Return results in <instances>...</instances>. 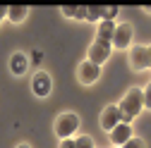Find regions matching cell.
<instances>
[{
	"label": "cell",
	"mask_w": 151,
	"mask_h": 148,
	"mask_svg": "<svg viewBox=\"0 0 151 148\" xmlns=\"http://www.w3.org/2000/svg\"><path fill=\"white\" fill-rule=\"evenodd\" d=\"M142 107H144V91L142 88H129L125 93V98L120 100V105H118V115L127 124L129 120H134L142 112Z\"/></svg>",
	"instance_id": "cell-1"
},
{
	"label": "cell",
	"mask_w": 151,
	"mask_h": 148,
	"mask_svg": "<svg viewBox=\"0 0 151 148\" xmlns=\"http://www.w3.org/2000/svg\"><path fill=\"white\" fill-rule=\"evenodd\" d=\"M79 129V117L74 112H63L58 120H55V134L60 139H67L70 134H74Z\"/></svg>",
	"instance_id": "cell-2"
},
{
	"label": "cell",
	"mask_w": 151,
	"mask_h": 148,
	"mask_svg": "<svg viewBox=\"0 0 151 148\" xmlns=\"http://www.w3.org/2000/svg\"><path fill=\"white\" fill-rule=\"evenodd\" d=\"M110 43L108 41H101V38H96V41H93L91 46H89V62L91 65H103L108 58H110Z\"/></svg>",
	"instance_id": "cell-3"
},
{
	"label": "cell",
	"mask_w": 151,
	"mask_h": 148,
	"mask_svg": "<svg viewBox=\"0 0 151 148\" xmlns=\"http://www.w3.org/2000/svg\"><path fill=\"white\" fill-rule=\"evenodd\" d=\"M132 24H118L115 31H113V38H110V48H118V50H125L129 43H132Z\"/></svg>",
	"instance_id": "cell-4"
},
{
	"label": "cell",
	"mask_w": 151,
	"mask_h": 148,
	"mask_svg": "<svg viewBox=\"0 0 151 148\" xmlns=\"http://www.w3.org/2000/svg\"><path fill=\"white\" fill-rule=\"evenodd\" d=\"M129 65L132 69H149L151 65V50L149 46H137L129 50Z\"/></svg>",
	"instance_id": "cell-5"
},
{
	"label": "cell",
	"mask_w": 151,
	"mask_h": 148,
	"mask_svg": "<svg viewBox=\"0 0 151 148\" xmlns=\"http://www.w3.org/2000/svg\"><path fill=\"white\" fill-rule=\"evenodd\" d=\"M99 77H101V67H99V65H91L89 60H86V62H82V65H79V69H77V79H79V84H84V86L96 84V81H99Z\"/></svg>",
	"instance_id": "cell-6"
},
{
	"label": "cell",
	"mask_w": 151,
	"mask_h": 148,
	"mask_svg": "<svg viewBox=\"0 0 151 148\" xmlns=\"http://www.w3.org/2000/svg\"><path fill=\"white\" fill-rule=\"evenodd\" d=\"M31 88H34V93L39 96V98H43V96H48L50 93V77L46 72H39L34 77V81H31Z\"/></svg>",
	"instance_id": "cell-7"
},
{
	"label": "cell",
	"mask_w": 151,
	"mask_h": 148,
	"mask_svg": "<svg viewBox=\"0 0 151 148\" xmlns=\"http://www.w3.org/2000/svg\"><path fill=\"white\" fill-rule=\"evenodd\" d=\"M129 136H132V129H129V124H125V122H118L115 127L110 129V141L115 143V146H122Z\"/></svg>",
	"instance_id": "cell-8"
},
{
	"label": "cell",
	"mask_w": 151,
	"mask_h": 148,
	"mask_svg": "<svg viewBox=\"0 0 151 148\" xmlns=\"http://www.w3.org/2000/svg\"><path fill=\"white\" fill-rule=\"evenodd\" d=\"M118 122H120V115H118V105H108V107L103 110V115H101V127L110 132V129L115 127Z\"/></svg>",
	"instance_id": "cell-9"
},
{
	"label": "cell",
	"mask_w": 151,
	"mask_h": 148,
	"mask_svg": "<svg viewBox=\"0 0 151 148\" xmlns=\"http://www.w3.org/2000/svg\"><path fill=\"white\" fill-rule=\"evenodd\" d=\"M27 14H29V7L27 5H10L7 7V19L14 22V24H22L27 19Z\"/></svg>",
	"instance_id": "cell-10"
},
{
	"label": "cell",
	"mask_w": 151,
	"mask_h": 148,
	"mask_svg": "<svg viewBox=\"0 0 151 148\" xmlns=\"http://www.w3.org/2000/svg\"><path fill=\"white\" fill-rule=\"evenodd\" d=\"M27 58L22 53H14L12 55V60H10V69H12V74H24V69H27Z\"/></svg>",
	"instance_id": "cell-11"
},
{
	"label": "cell",
	"mask_w": 151,
	"mask_h": 148,
	"mask_svg": "<svg viewBox=\"0 0 151 148\" xmlns=\"http://www.w3.org/2000/svg\"><path fill=\"white\" fill-rule=\"evenodd\" d=\"M113 31H115V24H113V22H101V24H99V33H96V38H101V41H108V43H110Z\"/></svg>",
	"instance_id": "cell-12"
},
{
	"label": "cell",
	"mask_w": 151,
	"mask_h": 148,
	"mask_svg": "<svg viewBox=\"0 0 151 148\" xmlns=\"http://www.w3.org/2000/svg\"><path fill=\"white\" fill-rule=\"evenodd\" d=\"M103 17H106V7H101V5L86 7V19L89 22H99V19H103Z\"/></svg>",
	"instance_id": "cell-13"
},
{
	"label": "cell",
	"mask_w": 151,
	"mask_h": 148,
	"mask_svg": "<svg viewBox=\"0 0 151 148\" xmlns=\"http://www.w3.org/2000/svg\"><path fill=\"white\" fill-rule=\"evenodd\" d=\"M122 148H146V146H144V141H142V139H134V136H129V139L122 143Z\"/></svg>",
	"instance_id": "cell-14"
},
{
	"label": "cell",
	"mask_w": 151,
	"mask_h": 148,
	"mask_svg": "<svg viewBox=\"0 0 151 148\" xmlns=\"http://www.w3.org/2000/svg\"><path fill=\"white\" fill-rule=\"evenodd\" d=\"M74 148H93V141H91V136H79L77 141H74Z\"/></svg>",
	"instance_id": "cell-15"
},
{
	"label": "cell",
	"mask_w": 151,
	"mask_h": 148,
	"mask_svg": "<svg viewBox=\"0 0 151 148\" xmlns=\"http://www.w3.org/2000/svg\"><path fill=\"white\" fill-rule=\"evenodd\" d=\"M63 14H70V17H77V7H72V5H65V7H63Z\"/></svg>",
	"instance_id": "cell-16"
},
{
	"label": "cell",
	"mask_w": 151,
	"mask_h": 148,
	"mask_svg": "<svg viewBox=\"0 0 151 148\" xmlns=\"http://www.w3.org/2000/svg\"><path fill=\"white\" fill-rule=\"evenodd\" d=\"M77 19H86V7H77Z\"/></svg>",
	"instance_id": "cell-17"
},
{
	"label": "cell",
	"mask_w": 151,
	"mask_h": 148,
	"mask_svg": "<svg viewBox=\"0 0 151 148\" xmlns=\"http://www.w3.org/2000/svg\"><path fill=\"white\" fill-rule=\"evenodd\" d=\"M60 148H74V141H70V139H63Z\"/></svg>",
	"instance_id": "cell-18"
},
{
	"label": "cell",
	"mask_w": 151,
	"mask_h": 148,
	"mask_svg": "<svg viewBox=\"0 0 151 148\" xmlns=\"http://www.w3.org/2000/svg\"><path fill=\"white\" fill-rule=\"evenodd\" d=\"M5 17H7V7H3V5H0V24H3V19H5Z\"/></svg>",
	"instance_id": "cell-19"
},
{
	"label": "cell",
	"mask_w": 151,
	"mask_h": 148,
	"mask_svg": "<svg viewBox=\"0 0 151 148\" xmlns=\"http://www.w3.org/2000/svg\"><path fill=\"white\" fill-rule=\"evenodd\" d=\"M17 148H29V146H27V143H19V146H17Z\"/></svg>",
	"instance_id": "cell-20"
}]
</instances>
